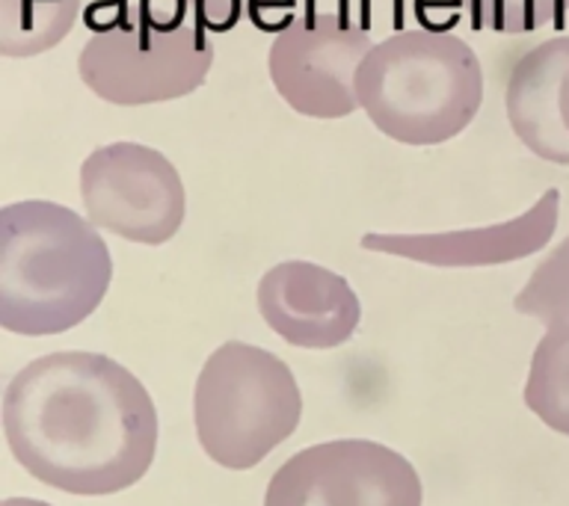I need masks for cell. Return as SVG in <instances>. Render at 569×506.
<instances>
[{"label": "cell", "instance_id": "30bf717a", "mask_svg": "<svg viewBox=\"0 0 569 506\" xmlns=\"http://www.w3.org/2000/svg\"><path fill=\"white\" fill-rule=\"evenodd\" d=\"M560 193L546 190L531 211L496 225L442 234H365L362 249L427 266H498L537 255L558 231Z\"/></svg>", "mask_w": 569, "mask_h": 506}, {"label": "cell", "instance_id": "6da1fadb", "mask_svg": "<svg viewBox=\"0 0 569 506\" xmlns=\"http://www.w3.org/2000/svg\"><path fill=\"white\" fill-rule=\"evenodd\" d=\"M3 433L21 468L44 486L116 495L151 468L158 412L146 385L110 355L51 353L9 382Z\"/></svg>", "mask_w": 569, "mask_h": 506}, {"label": "cell", "instance_id": "9c48e42d", "mask_svg": "<svg viewBox=\"0 0 569 506\" xmlns=\"http://www.w3.org/2000/svg\"><path fill=\"white\" fill-rule=\"evenodd\" d=\"M258 311L276 335L302 350L347 344L362 320V302L345 275L311 261H282L258 282Z\"/></svg>", "mask_w": 569, "mask_h": 506}, {"label": "cell", "instance_id": "7a4b0ae2", "mask_svg": "<svg viewBox=\"0 0 569 506\" xmlns=\"http://www.w3.org/2000/svg\"><path fill=\"white\" fill-rule=\"evenodd\" d=\"M110 279V249L87 216L42 199L0 211V326L7 332H69L96 314Z\"/></svg>", "mask_w": 569, "mask_h": 506}, {"label": "cell", "instance_id": "e0dca14e", "mask_svg": "<svg viewBox=\"0 0 569 506\" xmlns=\"http://www.w3.org/2000/svg\"><path fill=\"white\" fill-rule=\"evenodd\" d=\"M247 3H249V0H247Z\"/></svg>", "mask_w": 569, "mask_h": 506}, {"label": "cell", "instance_id": "4fadbf2b", "mask_svg": "<svg viewBox=\"0 0 569 506\" xmlns=\"http://www.w3.org/2000/svg\"><path fill=\"white\" fill-rule=\"evenodd\" d=\"M522 397L542 424L569 438V320L551 323L540 337Z\"/></svg>", "mask_w": 569, "mask_h": 506}, {"label": "cell", "instance_id": "5b68a950", "mask_svg": "<svg viewBox=\"0 0 569 506\" xmlns=\"http://www.w3.org/2000/svg\"><path fill=\"white\" fill-rule=\"evenodd\" d=\"M193 415L202 451L222 468L249 470L291 438L302 394L279 355L229 341L199 373Z\"/></svg>", "mask_w": 569, "mask_h": 506}, {"label": "cell", "instance_id": "8992f818", "mask_svg": "<svg viewBox=\"0 0 569 506\" xmlns=\"http://www.w3.org/2000/svg\"><path fill=\"white\" fill-rule=\"evenodd\" d=\"M368 51L371 36L350 12V0H306L276 33L267 69L293 113L345 119L359 107L356 71Z\"/></svg>", "mask_w": 569, "mask_h": 506}, {"label": "cell", "instance_id": "ba28073f", "mask_svg": "<svg viewBox=\"0 0 569 506\" xmlns=\"http://www.w3.org/2000/svg\"><path fill=\"white\" fill-rule=\"evenodd\" d=\"M425 488L403 453L338 438L293 453L267 483L264 506H421Z\"/></svg>", "mask_w": 569, "mask_h": 506}, {"label": "cell", "instance_id": "9a60e30c", "mask_svg": "<svg viewBox=\"0 0 569 506\" xmlns=\"http://www.w3.org/2000/svg\"><path fill=\"white\" fill-rule=\"evenodd\" d=\"M475 30L492 33H531L540 27L560 24L569 0H462Z\"/></svg>", "mask_w": 569, "mask_h": 506}, {"label": "cell", "instance_id": "7c38bea8", "mask_svg": "<svg viewBox=\"0 0 569 506\" xmlns=\"http://www.w3.org/2000/svg\"><path fill=\"white\" fill-rule=\"evenodd\" d=\"M80 16V0H0V53L36 57L57 48Z\"/></svg>", "mask_w": 569, "mask_h": 506}, {"label": "cell", "instance_id": "5bb4252c", "mask_svg": "<svg viewBox=\"0 0 569 506\" xmlns=\"http://www.w3.org/2000/svg\"><path fill=\"white\" fill-rule=\"evenodd\" d=\"M513 308L546 326L569 320V237L560 240L546 261L533 266L528 284L516 293Z\"/></svg>", "mask_w": 569, "mask_h": 506}, {"label": "cell", "instance_id": "3957f363", "mask_svg": "<svg viewBox=\"0 0 569 506\" xmlns=\"http://www.w3.org/2000/svg\"><path fill=\"white\" fill-rule=\"evenodd\" d=\"M80 80L107 104L176 101L202 87L213 65L208 30L187 0H92Z\"/></svg>", "mask_w": 569, "mask_h": 506}, {"label": "cell", "instance_id": "2e32d148", "mask_svg": "<svg viewBox=\"0 0 569 506\" xmlns=\"http://www.w3.org/2000/svg\"><path fill=\"white\" fill-rule=\"evenodd\" d=\"M0 506H51L44 500H36V497H7Z\"/></svg>", "mask_w": 569, "mask_h": 506}, {"label": "cell", "instance_id": "8fae6325", "mask_svg": "<svg viewBox=\"0 0 569 506\" xmlns=\"http://www.w3.org/2000/svg\"><path fill=\"white\" fill-rule=\"evenodd\" d=\"M507 122L540 160L569 166V36L533 44L510 69Z\"/></svg>", "mask_w": 569, "mask_h": 506}, {"label": "cell", "instance_id": "277c9868", "mask_svg": "<svg viewBox=\"0 0 569 506\" xmlns=\"http://www.w3.org/2000/svg\"><path fill=\"white\" fill-rule=\"evenodd\" d=\"M356 101L389 140L442 145L475 122L483 104V69L460 36L400 30L365 53Z\"/></svg>", "mask_w": 569, "mask_h": 506}, {"label": "cell", "instance_id": "52a82bcc", "mask_svg": "<svg viewBox=\"0 0 569 506\" xmlns=\"http://www.w3.org/2000/svg\"><path fill=\"white\" fill-rule=\"evenodd\" d=\"M80 199L96 229L142 246L169 243L187 213L176 163L142 142H110L92 151L80 166Z\"/></svg>", "mask_w": 569, "mask_h": 506}]
</instances>
